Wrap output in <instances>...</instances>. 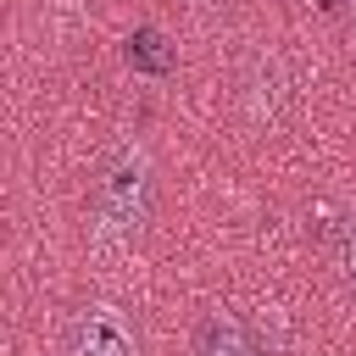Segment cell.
I'll use <instances>...</instances> for the list:
<instances>
[{"instance_id":"cell-6","label":"cell","mask_w":356,"mask_h":356,"mask_svg":"<svg viewBox=\"0 0 356 356\" xmlns=\"http://www.w3.org/2000/svg\"><path fill=\"white\" fill-rule=\"evenodd\" d=\"M345 17H350V33H356V0H350V6H345Z\"/></svg>"},{"instance_id":"cell-2","label":"cell","mask_w":356,"mask_h":356,"mask_svg":"<svg viewBox=\"0 0 356 356\" xmlns=\"http://www.w3.org/2000/svg\"><path fill=\"white\" fill-rule=\"evenodd\" d=\"M67 356H139V334L111 300H95V306H83L72 317Z\"/></svg>"},{"instance_id":"cell-5","label":"cell","mask_w":356,"mask_h":356,"mask_svg":"<svg viewBox=\"0 0 356 356\" xmlns=\"http://www.w3.org/2000/svg\"><path fill=\"white\" fill-rule=\"evenodd\" d=\"M128 67H139V72H150V78H167V72L178 67V50L167 44L161 28H134V33H128Z\"/></svg>"},{"instance_id":"cell-4","label":"cell","mask_w":356,"mask_h":356,"mask_svg":"<svg viewBox=\"0 0 356 356\" xmlns=\"http://www.w3.org/2000/svg\"><path fill=\"white\" fill-rule=\"evenodd\" d=\"M195 356H267V350L256 345V334H250L239 317H228V312H211V317L200 323Z\"/></svg>"},{"instance_id":"cell-3","label":"cell","mask_w":356,"mask_h":356,"mask_svg":"<svg viewBox=\"0 0 356 356\" xmlns=\"http://www.w3.org/2000/svg\"><path fill=\"white\" fill-rule=\"evenodd\" d=\"M289 89H295V78H289V67H284L278 50H256V56L245 61L239 100H245L250 122H267V128H273V122L289 111Z\"/></svg>"},{"instance_id":"cell-7","label":"cell","mask_w":356,"mask_h":356,"mask_svg":"<svg viewBox=\"0 0 356 356\" xmlns=\"http://www.w3.org/2000/svg\"><path fill=\"white\" fill-rule=\"evenodd\" d=\"M350 273H356V256H350Z\"/></svg>"},{"instance_id":"cell-1","label":"cell","mask_w":356,"mask_h":356,"mask_svg":"<svg viewBox=\"0 0 356 356\" xmlns=\"http://www.w3.org/2000/svg\"><path fill=\"white\" fill-rule=\"evenodd\" d=\"M156 206V178H150V156L139 145H117L100 161V184H95V228L100 239L134 245L150 222Z\"/></svg>"}]
</instances>
